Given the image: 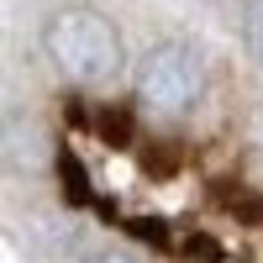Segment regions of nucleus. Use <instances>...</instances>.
I'll use <instances>...</instances> for the list:
<instances>
[{
  "instance_id": "obj_4",
  "label": "nucleus",
  "mask_w": 263,
  "mask_h": 263,
  "mask_svg": "<svg viewBox=\"0 0 263 263\" xmlns=\"http://www.w3.org/2000/svg\"><path fill=\"white\" fill-rule=\"evenodd\" d=\"M242 42H248V53L263 63V0H253L248 16H242Z\"/></svg>"
},
{
  "instance_id": "obj_1",
  "label": "nucleus",
  "mask_w": 263,
  "mask_h": 263,
  "mask_svg": "<svg viewBox=\"0 0 263 263\" xmlns=\"http://www.w3.org/2000/svg\"><path fill=\"white\" fill-rule=\"evenodd\" d=\"M48 58L63 69V79L74 84H105L121 69V37L116 27L90 6H69L48 21Z\"/></svg>"
},
{
  "instance_id": "obj_6",
  "label": "nucleus",
  "mask_w": 263,
  "mask_h": 263,
  "mask_svg": "<svg viewBox=\"0 0 263 263\" xmlns=\"http://www.w3.org/2000/svg\"><path fill=\"white\" fill-rule=\"evenodd\" d=\"M84 263H137V258H126V253H90Z\"/></svg>"
},
{
  "instance_id": "obj_2",
  "label": "nucleus",
  "mask_w": 263,
  "mask_h": 263,
  "mask_svg": "<svg viewBox=\"0 0 263 263\" xmlns=\"http://www.w3.org/2000/svg\"><path fill=\"white\" fill-rule=\"evenodd\" d=\"M200 84H205V69H200V58H195V48L163 42L137 69V100H142V111L174 121V116H184L190 105L200 100Z\"/></svg>"
},
{
  "instance_id": "obj_3",
  "label": "nucleus",
  "mask_w": 263,
  "mask_h": 263,
  "mask_svg": "<svg viewBox=\"0 0 263 263\" xmlns=\"http://www.w3.org/2000/svg\"><path fill=\"white\" fill-rule=\"evenodd\" d=\"M58 174H63V195H69L74 205H90L95 195H90V179H84V163L74 158V153H63L58 158Z\"/></svg>"
},
{
  "instance_id": "obj_5",
  "label": "nucleus",
  "mask_w": 263,
  "mask_h": 263,
  "mask_svg": "<svg viewBox=\"0 0 263 263\" xmlns=\"http://www.w3.org/2000/svg\"><path fill=\"white\" fill-rule=\"evenodd\" d=\"M95 121H100V137H105V142H116V147H126V137H132V126H126V116H121V111H100Z\"/></svg>"
}]
</instances>
